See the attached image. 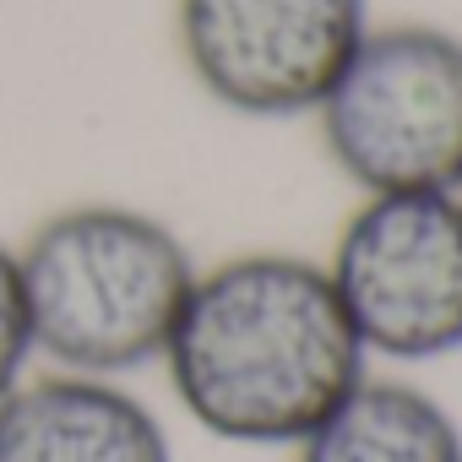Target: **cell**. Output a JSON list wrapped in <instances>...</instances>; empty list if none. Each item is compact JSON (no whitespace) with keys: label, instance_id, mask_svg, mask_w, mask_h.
<instances>
[{"label":"cell","instance_id":"6da1fadb","mask_svg":"<svg viewBox=\"0 0 462 462\" xmlns=\"http://www.w3.org/2000/svg\"><path fill=\"white\" fill-rule=\"evenodd\" d=\"M158 365L180 408L228 446H300L370 375L327 262L289 251L201 267Z\"/></svg>","mask_w":462,"mask_h":462},{"label":"cell","instance_id":"277c9868","mask_svg":"<svg viewBox=\"0 0 462 462\" xmlns=\"http://www.w3.org/2000/svg\"><path fill=\"white\" fill-rule=\"evenodd\" d=\"M327 278L370 359L435 365L462 354V190L365 196Z\"/></svg>","mask_w":462,"mask_h":462},{"label":"cell","instance_id":"5b68a950","mask_svg":"<svg viewBox=\"0 0 462 462\" xmlns=\"http://www.w3.org/2000/svg\"><path fill=\"white\" fill-rule=\"evenodd\" d=\"M365 33L370 0H174L185 71L245 120L316 115Z\"/></svg>","mask_w":462,"mask_h":462},{"label":"cell","instance_id":"7a4b0ae2","mask_svg":"<svg viewBox=\"0 0 462 462\" xmlns=\"http://www.w3.org/2000/svg\"><path fill=\"white\" fill-rule=\"evenodd\" d=\"M17 273L33 359L125 381L163 359L201 267L163 217L125 201H77L17 245Z\"/></svg>","mask_w":462,"mask_h":462},{"label":"cell","instance_id":"52a82bcc","mask_svg":"<svg viewBox=\"0 0 462 462\" xmlns=\"http://www.w3.org/2000/svg\"><path fill=\"white\" fill-rule=\"evenodd\" d=\"M294 462H462V424L424 386L365 375L294 446Z\"/></svg>","mask_w":462,"mask_h":462},{"label":"cell","instance_id":"3957f363","mask_svg":"<svg viewBox=\"0 0 462 462\" xmlns=\"http://www.w3.org/2000/svg\"><path fill=\"white\" fill-rule=\"evenodd\" d=\"M310 120L365 196L462 190V33L370 23Z\"/></svg>","mask_w":462,"mask_h":462},{"label":"cell","instance_id":"8992f818","mask_svg":"<svg viewBox=\"0 0 462 462\" xmlns=\"http://www.w3.org/2000/svg\"><path fill=\"white\" fill-rule=\"evenodd\" d=\"M0 462H174V440L125 381L44 370L0 397Z\"/></svg>","mask_w":462,"mask_h":462},{"label":"cell","instance_id":"ba28073f","mask_svg":"<svg viewBox=\"0 0 462 462\" xmlns=\"http://www.w3.org/2000/svg\"><path fill=\"white\" fill-rule=\"evenodd\" d=\"M33 370V337H28V305H23V273L17 245L0 240V397Z\"/></svg>","mask_w":462,"mask_h":462}]
</instances>
